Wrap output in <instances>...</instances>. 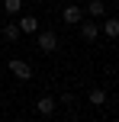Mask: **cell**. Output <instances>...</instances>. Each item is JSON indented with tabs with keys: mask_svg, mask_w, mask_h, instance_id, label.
<instances>
[{
	"mask_svg": "<svg viewBox=\"0 0 119 122\" xmlns=\"http://www.w3.org/2000/svg\"><path fill=\"white\" fill-rule=\"evenodd\" d=\"M6 67H10V74H13L16 80H29V77H32V64H29V61H23V58H10V61H6Z\"/></svg>",
	"mask_w": 119,
	"mask_h": 122,
	"instance_id": "cell-1",
	"label": "cell"
},
{
	"mask_svg": "<svg viewBox=\"0 0 119 122\" xmlns=\"http://www.w3.org/2000/svg\"><path fill=\"white\" fill-rule=\"evenodd\" d=\"M58 48V36L52 29H45V32H39V51H45V55H52V51Z\"/></svg>",
	"mask_w": 119,
	"mask_h": 122,
	"instance_id": "cell-2",
	"label": "cell"
},
{
	"mask_svg": "<svg viewBox=\"0 0 119 122\" xmlns=\"http://www.w3.org/2000/svg\"><path fill=\"white\" fill-rule=\"evenodd\" d=\"M77 29H81V39H84V42H93V39H100V26H97L93 19H87V23L81 19V23H77Z\"/></svg>",
	"mask_w": 119,
	"mask_h": 122,
	"instance_id": "cell-3",
	"label": "cell"
},
{
	"mask_svg": "<svg viewBox=\"0 0 119 122\" xmlns=\"http://www.w3.org/2000/svg\"><path fill=\"white\" fill-rule=\"evenodd\" d=\"M61 19H64L68 26H77V23L84 19V10H81V6H74V3H68V6L61 10Z\"/></svg>",
	"mask_w": 119,
	"mask_h": 122,
	"instance_id": "cell-4",
	"label": "cell"
},
{
	"mask_svg": "<svg viewBox=\"0 0 119 122\" xmlns=\"http://www.w3.org/2000/svg\"><path fill=\"white\" fill-rule=\"evenodd\" d=\"M103 36H109V39H119V16H109V19H103Z\"/></svg>",
	"mask_w": 119,
	"mask_h": 122,
	"instance_id": "cell-5",
	"label": "cell"
},
{
	"mask_svg": "<svg viewBox=\"0 0 119 122\" xmlns=\"http://www.w3.org/2000/svg\"><path fill=\"white\" fill-rule=\"evenodd\" d=\"M84 13H87L90 19H100L103 13H106V6H103V0H90V3L84 6Z\"/></svg>",
	"mask_w": 119,
	"mask_h": 122,
	"instance_id": "cell-6",
	"label": "cell"
},
{
	"mask_svg": "<svg viewBox=\"0 0 119 122\" xmlns=\"http://www.w3.org/2000/svg\"><path fill=\"white\" fill-rule=\"evenodd\" d=\"M36 109L42 112V116H52V112H55V97H48V93H45V97H39Z\"/></svg>",
	"mask_w": 119,
	"mask_h": 122,
	"instance_id": "cell-7",
	"label": "cell"
},
{
	"mask_svg": "<svg viewBox=\"0 0 119 122\" xmlns=\"http://www.w3.org/2000/svg\"><path fill=\"white\" fill-rule=\"evenodd\" d=\"M87 100H90V106H103L106 103V90H103V87H93V90L87 93Z\"/></svg>",
	"mask_w": 119,
	"mask_h": 122,
	"instance_id": "cell-8",
	"label": "cell"
},
{
	"mask_svg": "<svg viewBox=\"0 0 119 122\" xmlns=\"http://www.w3.org/2000/svg\"><path fill=\"white\" fill-rule=\"evenodd\" d=\"M19 36H23V32H19L16 23H6V26H3V39H6V42H16Z\"/></svg>",
	"mask_w": 119,
	"mask_h": 122,
	"instance_id": "cell-9",
	"label": "cell"
},
{
	"mask_svg": "<svg viewBox=\"0 0 119 122\" xmlns=\"http://www.w3.org/2000/svg\"><path fill=\"white\" fill-rule=\"evenodd\" d=\"M19 32H36L39 29V23H36V16H23V19H19Z\"/></svg>",
	"mask_w": 119,
	"mask_h": 122,
	"instance_id": "cell-10",
	"label": "cell"
},
{
	"mask_svg": "<svg viewBox=\"0 0 119 122\" xmlns=\"http://www.w3.org/2000/svg\"><path fill=\"white\" fill-rule=\"evenodd\" d=\"M19 10H23V0H3V13H10V16H16Z\"/></svg>",
	"mask_w": 119,
	"mask_h": 122,
	"instance_id": "cell-11",
	"label": "cell"
},
{
	"mask_svg": "<svg viewBox=\"0 0 119 122\" xmlns=\"http://www.w3.org/2000/svg\"><path fill=\"white\" fill-rule=\"evenodd\" d=\"M113 122H119V116H116V119H113Z\"/></svg>",
	"mask_w": 119,
	"mask_h": 122,
	"instance_id": "cell-12",
	"label": "cell"
},
{
	"mask_svg": "<svg viewBox=\"0 0 119 122\" xmlns=\"http://www.w3.org/2000/svg\"><path fill=\"white\" fill-rule=\"evenodd\" d=\"M32 3H39V0H32Z\"/></svg>",
	"mask_w": 119,
	"mask_h": 122,
	"instance_id": "cell-13",
	"label": "cell"
},
{
	"mask_svg": "<svg viewBox=\"0 0 119 122\" xmlns=\"http://www.w3.org/2000/svg\"><path fill=\"white\" fill-rule=\"evenodd\" d=\"M116 6H119V3H116Z\"/></svg>",
	"mask_w": 119,
	"mask_h": 122,
	"instance_id": "cell-14",
	"label": "cell"
}]
</instances>
